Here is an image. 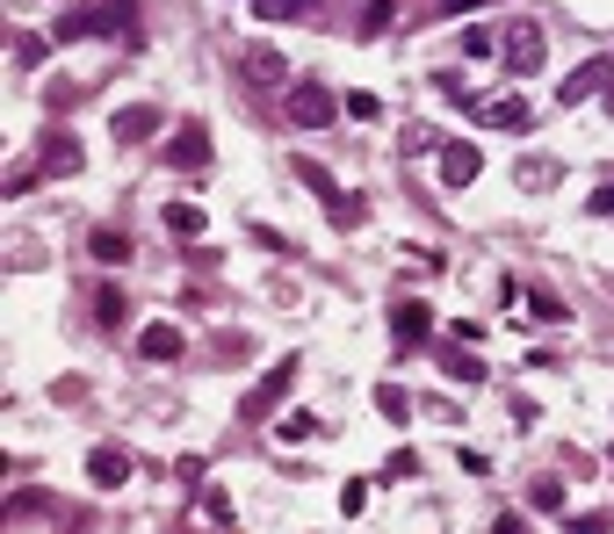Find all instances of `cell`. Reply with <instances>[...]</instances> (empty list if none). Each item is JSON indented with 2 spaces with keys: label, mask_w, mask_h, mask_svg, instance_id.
I'll return each instance as SVG.
<instances>
[{
  "label": "cell",
  "mask_w": 614,
  "mask_h": 534,
  "mask_svg": "<svg viewBox=\"0 0 614 534\" xmlns=\"http://www.w3.org/2000/svg\"><path fill=\"white\" fill-rule=\"evenodd\" d=\"M333 94H326V87L318 80H304V87H289V123H304V130H318V123H333Z\"/></svg>",
  "instance_id": "cell-1"
},
{
  "label": "cell",
  "mask_w": 614,
  "mask_h": 534,
  "mask_svg": "<svg viewBox=\"0 0 614 534\" xmlns=\"http://www.w3.org/2000/svg\"><path fill=\"white\" fill-rule=\"evenodd\" d=\"M543 52H549V44H543L535 22H513V30H507V66L513 72H535V66H543Z\"/></svg>",
  "instance_id": "cell-2"
},
{
  "label": "cell",
  "mask_w": 614,
  "mask_h": 534,
  "mask_svg": "<svg viewBox=\"0 0 614 534\" xmlns=\"http://www.w3.org/2000/svg\"><path fill=\"white\" fill-rule=\"evenodd\" d=\"M246 72H253V87H282L289 80V58L275 52V44H246V58H239Z\"/></svg>",
  "instance_id": "cell-3"
},
{
  "label": "cell",
  "mask_w": 614,
  "mask_h": 534,
  "mask_svg": "<svg viewBox=\"0 0 614 534\" xmlns=\"http://www.w3.org/2000/svg\"><path fill=\"white\" fill-rule=\"evenodd\" d=\"M477 167H485V159H477V145H441V181H448V189H470Z\"/></svg>",
  "instance_id": "cell-4"
},
{
  "label": "cell",
  "mask_w": 614,
  "mask_h": 534,
  "mask_svg": "<svg viewBox=\"0 0 614 534\" xmlns=\"http://www.w3.org/2000/svg\"><path fill=\"white\" fill-rule=\"evenodd\" d=\"M88 477L102 484V491H116V484H130V455H123V448H94L88 455Z\"/></svg>",
  "instance_id": "cell-5"
},
{
  "label": "cell",
  "mask_w": 614,
  "mask_h": 534,
  "mask_svg": "<svg viewBox=\"0 0 614 534\" xmlns=\"http://www.w3.org/2000/svg\"><path fill=\"white\" fill-rule=\"evenodd\" d=\"M289 383H297V362H275V368L261 376V390L246 397V405H253V412H268V405H282V390H289Z\"/></svg>",
  "instance_id": "cell-6"
},
{
  "label": "cell",
  "mask_w": 614,
  "mask_h": 534,
  "mask_svg": "<svg viewBox=\"0 0 614 534\" xmlns=\"http://www.w3.org/2000/svg\"><path fill=\"white\" fill-rule=\"evenodd\" d=\"M600 80H607V66H600V58H585V66H579V72H571V80L557 87V102H564V109H571V102H585V94H593Z\"/></svg>",
  "instance_id": "cell-7"
},
{
  "label": "cell",
  "mask_w": 614,
  "mask_h": 534,
  "mask_svg": "<svg viewBox=\"0 0 614 534\" xmlns=\"http://www.w3.org/2000/svg\"><path fill=\"white\" fill-rule=\"evenodd\" d=\"M138 354H145V362H174V354H181V332H174V326H145V332H138Z\"/></svg>",
  "instance_id": "cell-8"
},
{
  "label": "cell",
  "mask_w": 614,
  "mask_h": 534,
  "mask_svg": "<svg viewBox=\"0 0 614 534\" xmlns=\"http://www.w3.org/2000/svg\"><path fill=\"white\" fill-rule=\"evenodd\" d=\"M167 159H174V167H203V159H211V145H203V130L189 123V130H181V138L167 145Z\"/></svg>",
  "instance_id": "cell-9"
},
{
  "label": "cell",
  "mask_w": 614,
  "mask_h": 534,
  "mask_svg": "<svg viewBox=\"0 0 614 534\" xmlns=\"http://www.w3.org/2000/svg\"><path fill=\"white\" fill-rule=\"evenodd\" d=\"M477 116H485V123H499V130H521V123H527V102H513V94H499V102H485V109H477Z\"/></svg>",
  "instance_id": "cell-10"
},
{
  "label": "cell",
  "mask_w": 614,
  "mask_h": 534,
  "mask_svg": "<svg viewBox=\"0 0 614 534\" xmlns=\"http://www.w3.org/2000/svg\"><path fill=\"white\" fill-rule=\"evenodd\" d=\"M145 130H159V109H123V116H116V138H123V145L145 138Z\"/></svg>",
  "instance_id": "cell-11"
},
{
  "label": "cell",
  "mask_w": 614,
  "mask_h": 534,
  "mask_svg": "<svg viewBox=\"0 0 614 534\" xmlns=\"http://www.w3.org/2000/svg\"><path fill=\"white\" fill-rule=\"evenodd\" d=\"M167 231H174V239H203V209L174 203V209H167Z\"/></svg>",
  "instance_id": "cell-12"
},
{
  "label": "cell",
  "mask_w": 614,
  "mask_h": 534,
  "mask_svg": "<svg viewBox=\"0 0 614 534\" xmlns=\"http://www.w3.org/2000/svg\"><path fill=\"white\" fill-rule=\"evenodd\" d=\"M390 332H398V340L427 332V304H398V310H390Z\"/></svg>",
  "instance_id": "cell-13"
},
{
  "label": "cell",
  "mask_w": 614,
  "mask_h": 534,
  "mask_svg": "<svg viewBox=\"0 0 614 534\" xmlns=\"http://www.w3.org/2000/svg\"><path fill=\"white\" fill-rule=\"evenodd\" d=\"M94 260H102V268H123V260H130V239H116V231H94Z\"/></svg>",
  "instance_id": "cell-14"
},
{
  "label": "cell",
  "mask_w": 614,
  "mask_h": 534,
  "mask_svg": "<svg viewBox=\"0 0 614 534\" xmlns=\"http://www.w3.org/2000/svg\"><path fill=\"white\" fill-rule=\"evenodd\" d=\"M376 412L384 419H412V397H405L398 383H384V390H376Z\"/></svg>",
  "instance_id": "cell-15"
},
{
  "label": "cell",
  "mask_w": 614,
  "mask_h": 534,
  "mask_svg": "<svg viewBox=\"0 0 614 534\" xmlns=\"http://www.w3.org/2000/svg\"><path fill=\"white\" fill-rule=\"evenodd\" d=\"M390 15H398L390 0H368V15H362V36H384V30H390Z\"/></svg>",
  "instance_id": "cell-16"
},
{
  "label": "cell",
  "mask_w": 614,
  "mask_h": 534,
  "mask_svg": "<svg viewBox=\"0 0 614 534\" xmlns=\"http://www.w3.org/2000/svg\"><path fill=\"white\" fill-rule=\"evenodd\" d=\"M527 310H535V318H549V326H564V318H571V310H564L549 289H535V296H527Z\"/></svg>",
  "instance_id": "cell-17"
},
{
  "label": "cell",
  "mask_w": 614,
  "mask_h": 534,
  "mask_svg": "<svg viewBox=\"0 0 614 534\" xmlns=\"http://www.w3.org/2000/svg\"><path fill=\"white\" fill-rule=\"evenodd\" d=\"M275 433H282V441H304V433H318V419H311V412H289Z\"/></svg>",
  "instance_id": "cell-18"
},
{
  "label": "cell",
  "mask_w": 614,
  "mask_h": 534,
  "mask_svg": "<svg viewBox=\"0 0 614 534\" xmlns=\"http://www.w3.org/2000/svg\"><path fill=\"white\" fill-rule=\"evenodd\" d=\"M535 505H543V513H564V484L543 477V484H535Z\"/></svg>",
  "instance_id": "cell-19"
},
{
  "label": "cell",
  "mask_w": 614,
  "mask_h": 534,
  "mask_svg": "<svg viewBox=\"0 0 614 534\" xmlns=\"http://www.w3.org/2000/svg\"><path fill=\"white\" fill-rule=\"evenodd\" d=\"M348 116H362V123H376L384 109H376V94H348Z\"/></svg>",
  "instance_id": "cell-20"
},
{
  "label": "cell",
  "mask_w": 614,
  "mask_h": 534,
  "mask_svg": "<svg viewBox=\"0 0 614 534\" xmlns=\"http://www.w3.org/2000/svg\"><path fill=\"white\" fill-rule=\"evenodd\" d=\"M94 310H102V326H116V318H123V296L102 289V296H94Z\"/></svg>",
  "instance_id": "cell-21"
},
{
  "label": "cell",
  "mask_w": 614,
  "mask_h": 534,
  "mask_svg": "<svg viewBox=\"0 0 614 534\" xmlns=\"http://www.w3.org/2000/svg\"><path fill=\"white\" fill-rule=\"evenodd\" d=\"M593 209H600V217H614V189H600V195H593Z\"/></svg>",
  "instance_id": "cell-22"
},
{
  "label": "cell",
  "mask_w": 614,
  "mask_h": 534,
  "mask_svg": "<svg viewBox=\"0 0 614 534\" xmlns=\"http://www.w3.org/2000/svg\"><path fill=\"white\" fill-rule=\"evenodd\" d=\"M289 8H297V0H268V15H289Z\"/></svg>",
  "instance_id": "cell-23"
},
{
  "label": "cell",
  "mask_w": 614,
  "mask_h": 534,
  "mask_svg": "<svg viewBox=\"0 0 614 534\" xmlns=\"http://www.w3.org/2000/svg\"><path fill=\"white\" fill-rule=\"evenodd\" d=\"M463 8H485V0H448V15H463Z\"/></svg>",
  "instance_id": "cell-24"
}]
</instances>
